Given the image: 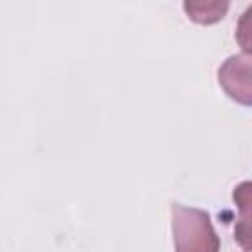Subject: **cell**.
<instances>
[{
  "label": "cell",
  "mask_w": 252,
  "mask_h": 252,
  "mask_svg": "<svg viewBox=\"0 0 252 252\" xmlns=\"http://www.w3.org/2000/svg\"><path fill=\"white\" fill-rule=\"evenodd\" d=\"M171 232L175 252H219L220 238L203 209L171 205Z\"/></svg>",
  "instance_id": "1"
},
{
  "label": "cell",
  "mask_w": 252,
  "mask_h": 252,
  "mask_svg": "<svg viewBox=\"0 0 252 252\" xmlns=\"http://www.w3.org/2000/svg\"><path fill=\"white\" fill-rule=\"evenodd\" d=\"M219 85L224 93L240 102L242 106H250L252 102V87H250V57L248 55H232L219 69Z\"/></svg>",
  "instance_id": "2"
},
{
  "label": "cell",
  "mask_w": 252,
  "mask_h": 252,
  "mask_svg": "<svg viewBox=\"0 0 252 252\" xmlns=\"http://www.w3.org/2000/svg\"><path fill=\"white\" fill-rule=\"evenodd\" d=\"M228 2H219V0H187L183 2V10L189 16V20L209 26V24H217L224 18L226 10H228Z\"/></svg>",
  "instance_id": "3"
},
{
  "label": "cell",
  "mask_w": 252,
  "mask_h": 252,
  "mask_svg": "<svg viewBox=\"0 0 252 252\" xmlns=\"http://www.w3.org/2000/svg\"><path fill=\"white\" fill-rule=\"evenodd\" d=\"M234 203L242 209V226L236 230V236L240 240V244L244 246V250H248V203H250V181L240 183L234 189Z\"/></svg>",
  "instance_id": "4"
}]
</instances>
